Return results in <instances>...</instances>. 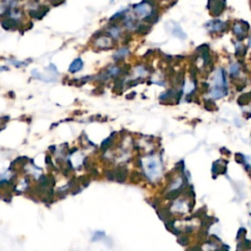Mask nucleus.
Segmentation results:
<instances>
[{
  "instance_id": "f257e3e1",
  "label": "nucleus",
  "mask_w": 251,
  "mask_h": 251,
  "mask_svg": "<svg viewBox=\"0 0 251 251\" xmlns=\"http://www.w3.org/2000/svg\"><path fill=\"white\" fill-rule=\"evenodd\" d=\"M143 168H144V173L146 178L150 180V182H154L160 178V175L162 172V167L161 163H160L159 159L151 155L145 158V160L142 162Z\"/></svg>"
},
{
  "instance_id": "f03ea898",
  "label": "nucleus",
  "mask_w": 251,
  "mask_h": 251,
  "mask_svg": "<svg viewBox=\"0 0 251 251\" xmlns=\"http://www.w3.org/2000/svg\"><path fill=\"white\" fill-rule=\"evenodd\" d=\"M133 10H134L135 14H137L139 18H143V19L146 18L147 16H149V15L151 14L152 11H153V9L151 8V5H150V3L145 2V1L139 3L137 5H135Z\"/></svg>"
},
{
  "instance_id": "7ed1b4c3",
  "label": "nucleus",
  "mask_w": 251,
  "mask_h": 251,
  "mask_svg": "<svg viewBox=\"0 0 251 251\" xmlns=\"http://www.w3.org/2000/svg\"><path fill=\"white\" fill-rule=\"evenodd\" d=\"M227 23H223L219 20H214L205 25V28H207L211 32H224L227 29Z\"/></svg>"
},
{
  "instance_id": "20e7f679",
  "label": "nucleus",
  "mask_w": 251,
  "mask_h": 251,
  "mask_svg": "<svg viewBox=\"0 0 251 251\" xmlns=\"http://www.w3.org/2000/svg\"><path fill=\"white\" fill-rule=\"evenodd\" d=\"M94 45L100 49H105V48H111L113 46V41L109 37L106 36H100L96 39H95Z\"/></svg>"
},
{
  "instance_id": "39448f33",
  "label": "nucleus",
  "mask_w": 251,
  "mask_h": 251,
  "mask_svg": "<svg viewBox=\"0 0 251 251\" xmlns=\"http://www.w3.org/2000/svg\"><path fill=\"white\" fill-rule=\"evenodd\" d=\"M107 33L115 41H118L122 36V29L119 26H117V25H112L111 27H109L107 29Z\"/></svg>"
},
{
  "instance_id": "423d86ee",
  "label": "nucleus",
  "mask_w": 251,
  "mask_h": 251,
  "mask_svg": "<svg viewBox=\"0 0 251 251\" xmlns=\"http://www.w3.org/2000/svg\"><path fill=\"white\" fill-rule=\"evenodd\" d=\"M83 68V61L81 58L75 59L72 62V64L69 67V72L70 73H78Z\"/></svg>"
},
{
  "instance_id": "0eeeda50",
  "label": "nucleus",
  "mask_w": 251,
  "mask_h": 251,
  "mask_svg": "<svg viewBox=\"0 0 251 251\" xmlns=\"http://www.w3.org/2000/svg\"><path fill=\"white\" fill-rule=\"evenodd\" d=\"M129 54V49L128 47H121L115 52V54L113 55V59L115 61H122Z\"/></svg>"
},
{
  "instance_id": "6e6552de",
  "label": "nucleus",
  "mask_w": 251,
  "mask_h": 251,
  "mask_svg": "<svg viewBox=\"0 0 251 251\" xmlns=\"http://www.w3.org/2000/svg\"><path fill=\"white\" fill-rule=\"evenodd\" d=\"M173 26H174V28L171 29V31H172V33L174 34L175 37H177L179 38H183V39H184L185 37H187V34L183 32V29H180V27L177 23H173Z\"/></svg>"
},
{
  "instance_id": "1a4fd4ad",
  "label": "nucleus",
  "mask_w": 251,
  "mask_h": 251,
  "mask_svg": "<svg viewBox=\"0 0 251 251\" xmlns=\"http://www.w3.org/2000/svg\"><path fill=\"white\" fill-rule=\"evenodd\" d=\"M134 73L138 77H145L148 74V71H147V69L143 66V65H138V66L135 67Z\"/></svg>"
},
{
  "instance_id": "9d476101",
  "label": "nucleus",
  "mask_w": 251,
  "mask_h": 251,
  "mask_svg": "<svg viewBox=\"0 0 251 251\" xmlns=\"http://www.w3.org/2000/svg\"><path fill=\"white\" fill-rule=\"evenodd\" d=\"M239 71H240V69H239V65L237 63H234V64L230 65V74L232 75L233 77H237L238 74H239Z\"/></svg>"
},
{
  "instance_id": "9b49d317",
  "label": "nucleus",
  "mask_w": 251,
  "mask_h": 251,
  "mask_svg": "<svg viewBox=\"0 0 251 251\" xmlns=\"http://www.w3.org/2000/svg\"><path fill=\"white\" fill-rule=\"evenodd\" d=\"M106 234L103 232H95L92 235V241H97V240H101L105 238Z\"/></svg>"
},
{
  "instance_id": "f8f14e48",
  "label": "nucleus",
  "mask_w": 251,
  "mask_h": 251,
  "mask_svg": "<svg viewBox=\"0 0 251 251\" xmlns=\"http://www.w3.org/2000/svg\"><path fill=\"white\" fill-rule=\"evenodd\" d=\"M248 45H249V46L251 47V37L249 38V41H248Z\"/></svg>"
}]
</instances>
